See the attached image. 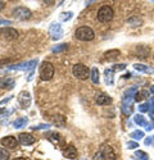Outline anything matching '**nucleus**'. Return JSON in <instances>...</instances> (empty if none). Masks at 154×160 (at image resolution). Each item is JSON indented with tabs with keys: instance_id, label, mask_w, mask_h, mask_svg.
I'll return each instance as SVG.
<instances>
[{
	"instance_id": "f257e3e1",
	"label": "nucleus",
	"mask_w": 154,
	"mask_h": 160,
	"mask_svg": "<svg viewBox=\"0 0 154 160\" xmlns=\"http://www.w3.org/2000/svg\"><path fill=\"white\" fill-rule=\"evenodd\" d=\"M114 12L112 9V7L109 5H103L99 10H98V21L101 23H108L113 19Z\"/></svg>"
},
{
	"instance_id": "f03ea898",
	"label": "nucleus",
	"mask_w": 154,
	"mask_h": 160,
	"mask_svg": "<svg viewBox=\"0 0 154 160\" xmlns=\"http://www.w3.org/2000/svg\"><path fill=\"white\" fill-rule=\"evenodd\" d=\"M74 36H76V38L81 40V41H91V40L95 37V33L91 28L87 27V26H82V27L76 30Z\"/></svg>"
},
{
	"instance_id": "7ed1b4c3",
	"label": "nucleus",
	"mask_w": 154,
	"mask_h": 160,
	"mask_svg": "<svg viewBox=\"0 0 154 160\" xmlns=\"http://www.w3.org/2000/svg\"><path fill=\"white\" fill-rule=\"evenodd\" d=\"M54 76V67L49 62H44L40 67V78L43 81H50Z\"/></svg>"
},
{
	"instance_id": "20e7f679",
	"label": "nucleus",
	"mask_w": 154,
	"mask_h": 160,
	"mask_svg": "<svg viewBox=\"0 0 154 160\" xmlns=\"http://www.w3.org/2000/svg\"><path fill=\"white\" fill-rule=\"evenodd\" d=\"M72 73H73V76L76 78H79V79H86L87 77H90L89 68H87L85 64H81V63H77V64L73 65Z\"/></svg>"
},
{
	"instance_id": "39448f33",
	"label": "nucleus",
	"mask_w": 154,
	"mask_h": 160,
	"mask_svg": "<svg viewBox=\"0 0 154 160\" xmlns=\"http://www.w3.org/2000/svg\"><path fill=\"white\" fill-rule=\"evenodd\" d=\"M32 16V13L28 8L26 7H17L16 9H13V17L19 21H26V19H30Z\"/></svg>"
},
{
	"instance_id": "423d86ee",
	"label": "nucleus",
	"mask_w": 154,
	"mask_h": 160,
	"mask_svg": "<svg viewBox=\"0 0 154 160\" xmlns=\"http://www.w3.org/2000/svg\"><path fill=\"white\" fill-rule=\"evenodd\" d=\"M38 64V60L35 59V60H30V62H26V63H19V64H16V65H10L8 71H31Z\"/></svg>"
},
{
	"instance_id": "0eeeda50",
	"label": "nucleus",
	"mask_w": 154,
	"mask_h": 160,
	"mask_svg": "<svg viewBox=\"0 0 154 160\" xmlns=\"http://www.w3.org/2000/svg\"><path fill=\"white\" fill-rule=\"evenodd\" d=\"M99 151H100V154H101V156H103V159H104V160H116V159H117V155H116L114 150L112 149V146H109L107 143L101 145Z\"/></svg>"
},
{
	"instance_id": "6e6552de",
	"label": "nucleus",
	"mask_w": 154,
	"mask_h": 160,
	"mask_svg": "<svg viewBox=\"0 0 154 160\" xmlns=\"http://www.w3.org/2000/svg\"><path fill=\"white\" fill-rule=\"evenodd\" d=\"M18 142H19L18 138L13 137V136H7L0 140V143H2L5 149H17Z\"/></svg>"
},
{
	"instance_id": "1a4fd4ad",
	"label": "nucleus",
	"mask_w": 154,
	"mask_h": 160,
	"mask_svg": "<svg viewBox=\"0 0 154 160\" xmlns=\"http://www.w3.org/2000/svg\"><path fill=\"white\" fill-rule=\"evenodd\" d=\"M49 32L51 35V38L53 40H59L63 37V28H62V26L59 23H53L50 26V28H49Z\"/></svg>"
},
{
	"instance_id": "9d476101",
	"label": "nucleus",
	"mask_w": 154,
	"mask_h": 160,
	"mask_svg": "<svg viewBox=\"0 0 154 160\" xmlns=\"http://www.w3.org/2000/svg\"><path fill=\"white\" fill-rule=\"evenodd\" d=\"M0 35H2L4 38H7V40H16L18 37V32L14 28H12V27L0 28Z\"/></svg>"
},
{
	"instance_id": "9b49d317",
	"label": "nucleus",
	"mask_w": 154,
	"mask_h": 160,
	"mask_svg": "<svg viewBox=\"0 0 154 160\" xmlns=\"http://www.w3.org/2000/svg\"><path fill=\"white\" fill-rule=\"evenodd\" d=\"M46 138H48L51 143L58 145V146L64 143V138L59 135V133H57V132H48V133H46Z\"/></svg>"
},
{
	"instance_id": "f8f14e48",
	"label": "nucleus",
	"mask_w": 154,
	"mask_h": 160,
	"mask_svg": "<svg viewBox=\"0 0 154 160\" xmlns=\"http://www.w3.org/2000/svg\"><path fill=\"white\" fill-rule=\"evenodd\" d=\"M95 101L98 105H109L112 104V98L104 92H98L95 95Z\"/></svg>"
},
{
	"instance_id": "ddd939ff",
	"label": "nucleus",
	"mask_w": 154,
	"mask_h": 160,
	"mask_svg": "<svg viewBox=\"0 0 154 160\" xmlns=\"http://www.w3.org/2000/svg\"><path fill=\"white\" fill-rule=\"evenodd\" d=\"M18 102H19V105L22 106V108H28L30 104H31V95L26 91L21 92V94L18 95Z\"/></svg>"
},
{
	"instance_id": "4468645a",
	"label": "nucleus",
	"mask_w": 154,
	"mask_h": 160,
	"mask_svg": "<svg viewBox=\"0 0 154 160\" xmlns=\"http://www.w3.org/2000/svg\"><path fill=\"white\" fill-rule=\"evenodd\" d=\"M16 85V81L10 77H0V88L12 90Z\"/></svg>"
},
{
	"instance_id": "2eb2a0df",
	"label": "nucleus",
	"mask_w": 154,
	"mask_h": 160,
	"mask_svg": "<svg viewBox=\"0 0 154 160\" xmlns=\"http://www.w3.org/2000/svg\"><path fill=\"white\" fill-rule=\"evenodd\" d=\"M18 141L23 146H30L35 142V137L32 135H30V133H21V135L18 136Z\"/></svg>"
},
{
	"instance_id": "dca6fc26",
	"label": "nucleus",
	"mask_w": 154,
	"mask_h": 160,
	"mask_svg": "<svg viewBox=\"0 0 154 160\" xmlns=\"http://www.w3.org/2000/svg\"><path fill=\"white\" fill-rule=\"evenodd\" d=\"M134 68L141 73H146V74H154V67L150 65H145V64H141V63H136L134 64Z\"/></svg>"
},
{
	"instance_id": "f3484780",
	"label": "nucleus",
	"mask_w": 154,
	"mask_h": 160,
	"mask_svg": "<svg viewBox=\"0 0 154 160\" xmlns=\"http://www.w3.org/2000/svg\"><path fill=\"white\" fill-rule=\"evenodd\" d=\"M120 55H121V51L117 50V49L108 50L107 52H104V58H105V60H108V62H113V60H116Z\"/></svg>"
},
{
	"instance_id": "a211bd4d",
	"label": "nucleus",
	"mask_w": 154,
	"mask_h": 160,
	"mask_svg": "<svg viewBox=\"0 0 154 160\" xmlns=\"http://www.w3.org/2000/svg\"><path fill=\"white\" fill-rule=\"evenodd\" d=\"M63 155L66 158H68V159H76L77 158V149L74 148V146L69 145L66 148V150L63 151Z\"/></svg>"
},
{
	"instance_id": "6ab92c4d",
	"label": "nucleus",
	"mask_w": 154,
	"mask_h": 160,
	"mask_svg": "<svg viewBox=\"0 0 154 160\" xmlns=\"http://www.w3.org/2000/svg\"><path fill=\"white\" fill-rule=\"evenodd\" d=\"M134 122L135 124H137L139 127H146L148 126V122H146V118L141 114H136L134 117Z\"/></svg>"
},
{
	"instance_id": "aec40b11",
	"label": "nucleus",
	"mask_w": 154,
	"mask_h": 160,
	"mask_svg": "<svg viewBox=\"0 0 154 160\" xmlns=\"http://www.w3.org/2000/svg\"><path fill=\"white\" fill-rule=\"evenodd\" d=\"M66 118L63 115H54L53 117V123L57 126V127H64L66 126Z\"/></svg>"
},
{
	"instance_id": "412c9836",
	"label": "nucleus",
	"mask_w": 154,
	"mask_h": 160,
	"mask_svg": "<svg viewBox=\"0 0 154 160\" xmlns=\"http://www.w3.org/2000/svg\"><path fill=\"white\" fill-rule=\"evenodd\" d=\"M90 78H91L93 83H95V85L99 83V69L96 67H94V68H91V71H90Z\"/></svg>"
},
{
	"instance_id": "4be33fe9",
	"label": "nucleus",
	"mask_w": 154,
	"mask_h": 160,
	"mask_svg": "<svg viewBox=\"0 0 154 160\" xmlns=\"http://www.w3.org/2000/svg\"><path fill=\"white\" fill-rule=\"evenodd\" d=\"M27 122H28V119L27 118H18V119H16L14 121V123H13V127H14L16 129H18V128H22V127H24L26 124H27Z\"/></svg>"
},
{
	"instance_id": "5701e85b",
	"label": "nucleus",
	"mask_w": 154,
	"mask_h": 160,
	"mask_svg": "<svg viewBox=\"0 0 154 160\" xmlns=\"http://www.w3.org/2000/svg\"><path fill=\"white\" fill-rule=\"evenodd\" d=\"M127 23L131 26V27H139V26L143 24V21H141L139 17H131L130 19H127Z\"/></svg>"
},
{
	"instance_id": "b1692460",
	"label": "nucleus",
	"mask_w": 154,
	"mask_h": 160,
	"mask_svg": "<svg viewBox=\"0 0 154 160\" xmlns=\"http://www.w3.org/2000/svg\"><path fill=\"white\" fill-rule=\"evenodd\" d=\"M104 74H105V82H107V85H113V69H105Z\"/></svg>"
},
{
	"instance_id": "393cba45",
	"label": "nucleus",
	"mask_w": 154,
	"mask_h": 160,
	"mask_svg": "<svg viewBox=\"0 0 154 160\" xmlns=\"http://www.w3.org/2000/svg\"><path fill=\"white\" fill-rule=\"evenodd\" d=\"M130 137L131 138H134L135 141H139V140H141V138H144V132L143 131H134L131 135H130Z\"/></svg>"
},
{
	"instance_id": "a878e982",
	"label": "nucleus",
	"mask_w": 154,
	"mask_h": 160,
	"mask_svg": "<svg viewBox=\"0 0 154 160\" xmlns=\"http://www.w3.org/2000/svg\"><path fill=\"white\" fill-rule=\"evenodd\" d=\"M135 156L139 158L140 160H149V155L146 152H144V151H141V150L135 151Z\"/></svg>"
},
{
	"instance_id": "bb28decb",
	"label": "nucleus",
	"mask_w": 154,
	"mask_h": 160,
	"mask_svg": "<svg viewBox=\"0 0 154 160\" xmlns=\"http://www.w3.org/2000/svg\"><path fill=\"white\" fill-rule=\"evenodd\" d=\"M150 108H151L150 102H144V104H140V105H139V110H140L141 113L149 112V110H150Z\"/></svg>"
},
{
	"instance_id": "cd10ccee",
	"label": "nucleus",
	"mask_w": 154,
	"mask_h": 160,
	"mask_svg": "<svg viewBox=\"0 0 154 160\" xmlns=\"http://www.w3.org/2000/svg\"><path fill=\"white\" fill-rule=\"evenodd\" d=\"M10 154L7 149H0V160H9Z\"/></svg>"
},
{
	"instance_id": "c85d7f7f",
	"label": "nucleus",
	"mask_w": 154,
	"mask_h": 160,
	"mask_svg": "<svg viewBox=\"0 0 154 160\" xmlns=\"http://www.w3.org/2000/svg\"><path fill=\"white\" fill-rule=\"evenodd\" d=\"M68 49V45L67 44H59L57 45L55 48H53V52H60V51H64Z\"/></svg>"
},
{
	"instance_id": "c756f323",
	"label": "nucleus",
	"mask_w": 154,
	"mask_h": 160,
	"mask_svg": "<svg viewBox=\"0 0 154 160\" xmlns=\"http://www.w3.org/2000/svg\"><path fill=\"white\" fill-rule=\"evenodd\" d=\"M122 113L125 115H131L132 114V106L131 105H122Z\"/></svg>"
},
{
	"instance_id": "7c9ffc66",
	"label": "nucleus",
	"mask_w": 154,
	"mask_h": 160,
	"mask_svg": "<svg viewBox=\"0 0 154 160\" xmlns=\"http://www.w3.org/2000/svg\"><path fill=\"white\" fill-rule=\"evenodd\" d=\"M145 96H148L146 91H137V94L135 96V101H141L143 99H145Z\"/></svg>"
},
{
	"instance_id": "2f4dec72",
	"label": "nucleus",
	"mask_w": 154,
	"mask_h": 160,
	"mask_svg": "<svg viewBox=\"0 0 154 160\" xmlns=\"http://www.w3.org/2000/svg\"><path fill=\"white\" fill-rule=\"evenodd\" d=\"M72 16H73V13H72V12H66V13H62L60 19H62L63 22H67V21H69V19L72 18Z\"/></svg>"
},
{
	"instance_id": "473e14b6",
	"label": "nucleus",
	"mask_w": 154,
	"mask_h": 160,
	"mask_svg": "<svg viewBox=\"0 0 154 160\" xmlns=\"http://www.w3.org/2000/svg\"><path fill=\"white\" fill-rule=\"evenodd\" d=\"M48 128H50V124L49 123H43V124H36V126H33L32 127V129H48Z\"/></svg>"
},
{
	"instance_id": "72a5a7b5",
	"label": "nucleus",
	"mask_w": 154,
	"mask_h": 160,
	"mask_svg": "<svg viewBox=\"0 0 154 160\" xmlns=\"http://www.w3.org/2000/svg\"><path fill=\"white\" fill-rule=\"evenodd\" d=\"M139 148V143L136 141H130L127 142V149L128 150H134V149H137Z\"/></svg>"
},
{
	"instance_id": "f704fd0d",
	"label": "nucleus",
	"mask_w": 154,
	"mask_h": 160,
	"mask_svg": "<svg viewBox=\"0 0 154 160\" xmlns=\"http://www.w3.org/2000/svg\"><path fill=\"white\" fill-rule=\"evenodd\" d=\"M144 143H145L146 146H151V145H154V135H153V136L146 137V138H145V141H144Z\"/></svg>"
},
{
	"instance_id": "c9c22d12",
	"label": "nucleus",
	"mask_w": 154,
	"mask_h": 160,
	"mask_svg": "<svg viewBox=\"0 0 154 160\" xmlns=\"http://www.w3.org/2000/svg\"><path fill=\"white\" fill-rule=\"evenodd\" d=\"M123 69H126V64H116L114 68H113V72L114 71H123Z\"/></svg>"
},
{
	"instance_id": "e433bc0d",
	"label": "nucleus",
	"mask_w": 154,
	"mask_h": 160,
	"mask_svg": "<svg viewBox=\"0 0 154 160\" xmlns=\"http://www.w3.org/2000/svg\"><path fill=\"white\" fill-rule=\"evenodd\" d=\"M94 160H104V159H103V156H101V154H100V151H98L94 155Z\"/></svg>"
},
{
	"instance_id": "4c0bfd02",
	"label": "nucleus",
	"mask_w": 154,
	"mask_h": 160,
	"mask_svg": "<svg viewBox=\"0 0 154 160\" xmlns=\"http://www.w3.org/2000/svg\"><path fill=\"white\" fill-rule=\"evenodd\" d=\"M148 132L149 131H151V129H154V123H148V126H146V128H145Z\"/></svg>"
},
{
	"instance_id": "58836bf2",
	"label": "nucleus",
	"mask_w": 154,
	"mask_h": 160,
	"mask_svg": "<svg viewBox=\"0 0 154 160\" xmlns=\"http://www.w3.org/2000/svg\"><path fill=\"white\" fill-rule=\"evenodd\" d=\"M0 24H12V22L8 19H0Z\"/></svg>"
},
{
	"instance_id": "ea45409f",
	"label": "nucleus",
	"mask_w": 154,
	"mask_h": 160,
	"mask_svg": "<svg viewBox=\"0 0 154 160\" xmlns=\"http://www.w3.org/2000/svg\"><path fill=\"white\" fill-rule=\"evenodd\" d=\"M149 117H150V118H151V121H153V122H154V108H153V109H150V110H149Z\"/></svg>"
},
{
	"instance_id": "a19ab883",
	"label": "nucleus",
	"mask_w": 154,
	"mask_h": 160,
	"mask_svg": "<svg viewBox=\"0 0 154 160\" xmlns=\"http://www.w3.org/2000/svg\"><path fill=\"white\" fill-rule=\"evenodd\" d=\"M130 77H131V74H130V73H127V74H125V76H123V78H130Z\"/></svg>"
},
{
	"instance_id": "79ce46f5",
	"label": "nucleus",
	"mask_w": 154,
	"mask_h": 160,
	"mask_svg": "<svg viewBox=\"0 0 154 160\" xmlns=\"http://www.w3.org/2000/svg\"><path fill=\"white\" fill-rule=\"evenodd\" d=\"M5 112V108H0V114H3Z\"/></svg>"
},
{
	"instance_id": "37998d69",
	"label": "nucleus",
	"mask_w": 154,
	"mask_h": 160,
	"mask_svg": "<svg viewBox=\"0 0 154 160\" xmlns=\"http://www.w3.org/2000/svg\"><path fill=\"white\" fill-rule=\"evenodd\" d=\"M150 92H151V94L154 95V86H151V87H150Z\"/></svg>"
},
{
	"instance_id": "c03bdc74",
	"label": "nucleus",
	"mask_w": 154,
	"mask_h": 160,
	"mask_svg": "<svg viewBox=\"0 0 154 160\" xmlns=\"http://www.w3.org/2000/svg\"><path fill=\"white\" fill-rule=\"evenodd\" d=\"M14 160H26V159H23V158H17V159H14Z\"/></svg>"
},
{
	"instance_id": "a18cd8bd",
	"label": "nucleus",
	"mask_w": 154,
	"mask_h": 160,
	"mask_svg": "<svg viewBox=\"0 0 154 160\" xmlns=\"http://www.w3.org/2000/svg\"><path fill=\"white\" fill-rule=\"evenodd\" d=\"M153 59H154V55H153Z\"/></svg>"
},
{
	"instance_id": "49530a36",
	"label": "nucleus",
	"mask_w": 154,
	"mask_h": 160,
	"mask_svg": "<svg viewBox=\"0 0 154 160\" xmlns=\"http://www.w3.org/2000/svg\"><path fill=\"white\" fill-rule=\"evenodd\" d=\"M0 104H2V101H0Z\"/></svg>"
}]
</instances>
